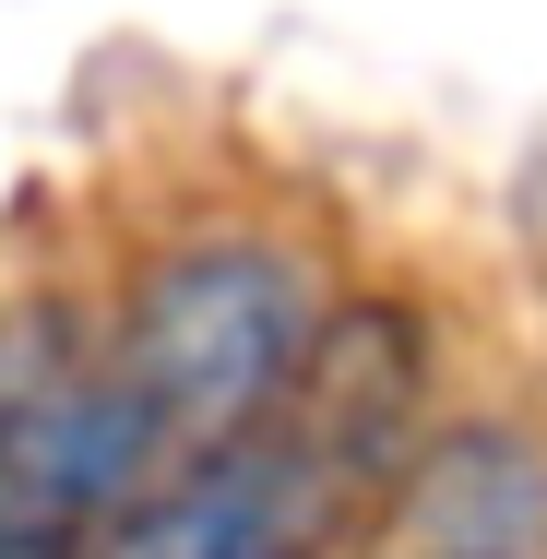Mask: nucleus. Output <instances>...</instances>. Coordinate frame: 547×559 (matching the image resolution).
Returning <instances> with one entry per match:
<instances>
[{
    "instance_id": "f257e3e1",
    "label": "nucleus",
    "mask_w": 547,
    "mask_h": 559,
    "mask_svg": "<svg viewBox=\"0 0 547 559\" xmlns=\"http://www.w3.org/2000/svg\"><path fill=\"white\" fill-rule=\"evenodd\" d=\"M322 286L298 250L274 238H179L131 274V298L108 310L119 334V369H131V405L155 452H215L238 429H262L298 381V357L322 334Z\"/></svg>"
},
{
    "instance_id": "423d86ee",
    "label": "nucleus",
    "mask_w": 547,
    "mask_h": 559,
    "mask_svg": "<svg viewBox=\"0 0 547 559\" xmlns=\"http://www.w3.org/2000/svg\"><path fill=\"white\" fill-rule=\"evenodd\" d=\"M0 559H72V548H12V536H0Z\"/></svg>"
},
{
    "instance_id": "f03ea898",
    "label": "nucleus",
    "mask_w": 547,
    "mask_h": 559,
    "mask_svg": "<svg viewBox=\"0 0 547 559\" xmlns=\"http://www.w3.org/2000/svg\"><path fill=\"white\" fill-rule=\"evenodd\" d=\"M167 452L131 405L119 334L84 298H0V536L96 559Z\"/></svg>"
},
{
    "instance_id": "20e7f679",
    "label": "nucleus",
    "mask_w": 547,
    "mask_h": 559,
    "mask_svg": "<svg viewBox=\"0 0 547 559\" xmlns=\"http://www.w3.org/2000/svg\"><path fill=\"white\" fill-rule=\"evenodd\" d=\"M274 429H298L357 500H393L405 464H417V441H429V345H417V322H405L393 298L322 310V334L298 357Z\"/></svg>"
},
{
    "instance_id": "39448f33",
    "label": "nucleus",
    "mask_w": 547,
    "mask_h": 559,
    "mask_svg": "<svg viewBox=\"0 0 547 559\" xmlns=\"http://www.w3.org/2000/svg\"><path fill=\"white\" fill-rule=\"evenodd\" d=\"M393 559H547V441L500 417L429 429L393 488Z\"/></svg>"
},
{
    "instance_id": "7ed1b4c3",
    "label": "nucleus",
    "mask_w": 547,
    "mask_h": 559,
    "mask_svg": "<svg viewBox=\"0 0 547 559\" xmlns=\"http://www.w3.org/2000/svg\"><path fill=\"white\" fill-rule=\"evenodd\" d=\"M345 524H357V488L298 429L262 417L215 452L155 464L143 500L96 536V559H333Z\"/></svg>"
}]
</instances>
